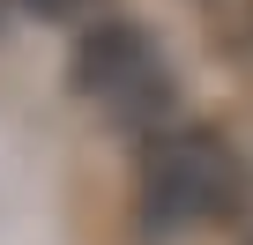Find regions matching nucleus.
Listing matches in <instances>:
<instances>
[{
  "mask_svg": "<svg viewBox=\"0 0 253 245\" xmlns=\"http://www.w3.org/2000/svg\"><path fill=\"white\" fill-rule=\"evenodd\" d=\"M246 208H253V171L216 127L171 119L164 134L142 141V164H134L142 238H186L209 223H238Z\"/></svg>",
  "mask_w": 253,
  "mask_h": 245,
  "instance_id": "1",
  "label": "nucleus"
},
{
  "mask_svg": "<svg viewBox=\"0 0 253 245\" xmlns=\"http://www.w3.org/2000/svg\"><path fill=\"white\" fill-rule=\"evenodd\" d=\"M67 82L89 111H104L134 141L164 134L179 119V74H171V60L157 52V37L142 23H89L67 52Z\"/></svg>",
  "mask_w": 253,
  "mask_h": 245,
  "instance_id": "2",
  "label": "nucleus"
},
{
  "mask_svg": "<svg viewBox=\"0 0 253 245\" xmlns=\"http://www.w3.org/2000/svg\"><path fill=\"white\" fill-rule=\"evenodd\" d=\"M15 8L23 15H38V23H97V8H104V0H15Z\"/></svg>",
  "mask_w": 253,
  "mask_h": 245,
  "instance_id": "3",
  "label": "nucleus"
}]
</instances>
